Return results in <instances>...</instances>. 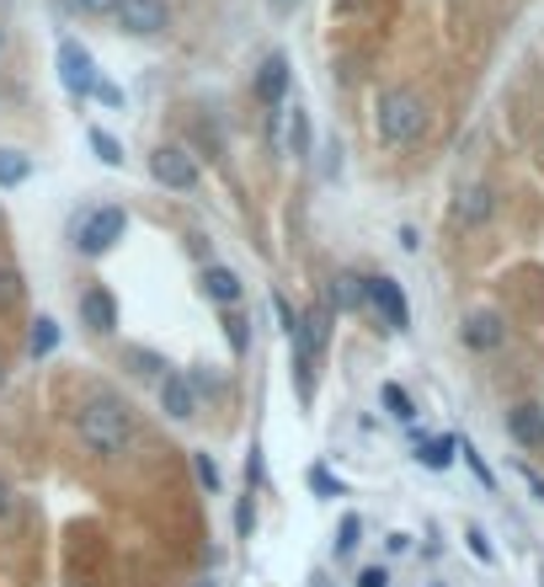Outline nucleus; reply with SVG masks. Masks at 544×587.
<instances>
[{"label": "nucleus", "instance_id": "nucleus-1", "mask_svg": "<svg viewBox=\"0 0 544 587\" xmlns=\"http://www.w3.org/2000/svg\"><path fill=\"white\" fill-rule=\"evenodd\" d=\"M76 433L96 460H124L134 449V412L118 395H91L81 412H76Z\"/></svg>", "mask_w": 544, "mask_h": 587}, {"label": "nucleus", "instance_id": "nucleus-7", "mask_svg": "<svg viewBox=\"0 0 544 587\" xmlns=\"http://www.w3.org/2000/svg\"><path fill=\"white\" fill-rule=\"evenodd\" d=\"M150 176L171 187V193H193L198 187V161L182 150V145H161L155 156H150Z\"/></svg>", "mask_w": 544, "mask_h": 587}, {"label": "nucleus", "instance_id": "nucleus-33", "mask_svg": "<svg viewBox=\"0 0 544 587\" xmlns=\"http://www.w3.org/2000/svg\"><path fill=\"white\" fill-rule=\"evenodd\" d=\"M518 475L529 481V492H534V497L544 503V475H540V470H529V460H518Z\"/></svg>", "mask_w": 544, "mask_h": 587}, {"label": "nucleus", "instance_id": "nucleus-18", "mask_svg": "<svg viewBox=\"0 0 544 587\" xmlns=\"http://www.w3.org/2000/svg\"><path fill=\"white\" fill-rule=\"evenodd\" d=\"M54 347H59V321H54V315H38L33 332H27V358L38 364V358H48Z\"/></svg>", "mask_w": 544, "mask_h": 587}, {"label": "nucleus", "instance_id": "nucleus-15", "mask_svg": "<svg viewBox=\"0 0 544 587\" xmlns=\"http://www.w3.org/2000/svg\"><path fill=\"white\" fill-rule=\"evenodd\" d=\"M454 214H460L464 225H486V219L497 214V198H491V187H464L460 204H454Z\"/></svg>", "mask_w": 544, "mask_h": 587}, {"label": "nucleus", "instance_id": "nucleus-8", "mask_svg": "<svg viewBox=\"0 0 544 587\" xmlns=\"http://www.w3.org/2000/svg\"><path fill=\"white\" fill-rule=\"evenodd\" d=\"M118 27L134 33V38H155V33H166L171 27V5L166 0H118Z\"/></svg>", "mask_w": 544, "mask_h": 587}, {"label": "nucleus", "instance_id": "nucleus-17", "mask_svg": "<svg viewBox=\"0 0 544 587\" xmlns=\"http://www.w3.org/2000/svg\"><path fill=\"white\" fill-rule=\"evenodd\" d=\"M454 454H460V438H449V433H443V438H421L417 444V460L427 464V470H449Z\"/></svg>", "mask_w": 544, "mask_h": 587}, {"label": "nucleus", "instance_id": "nucleus-37", "mask_svg": "<svg viewBox=\"0 0 544 587\" xmlns=\"http://www.w3.org/2000/svg\"><path fill=\"white\" fill-rule=\"evenodd\" d=\"M193 587H219V583H213V577H204V583H193Z\"/></svg>", "mask_w": 544, "mask_h": 587}, {"label": "nucleus", "instance_id": "nucleus-23", "mask_svg": "<svg viewBox=\"0 0 544 587\" xmlns=\"http://www.w3.org/2000/svg\"><path fill=\"white\" fill-rule=\"evenodd\" d=\"M193 475H198V486H204V492H219V486H224V475H219V460H213L209 449H198V454H193Z\"/></svg>", "mask_w": 544, "mask_h": 587}, {"label": "nucleus", "instance_id": "nucleus-2", "mask_svg": "<svg viewBox=\"0 0 544 587\" xmlns=\"http://www.w3.org/2000/svg\"><path fill=\"white\" fill-rule=\"evenodd\" d=\"M326 336H332V304H310L299 315V326L289 332L293 342V375H299V401L315 395V364L326 353Z\"/></svg>", "mask_w": 544, "mask_h": 587}, {"label": "nucleus", "instance_id": "nucleus-36", "mask_svg": "<svg viewBox=\"0 0 544 587\" xmlns=\"http://www.w3.org/2000/svg\"><path fill=\"white\" fill-rule=\"evenodd\" d=\"M5 513H11V486L0 481V518H5Z\"/></svg>", "mask_w": 544, "mask_h": 587}, {"label": "nucleus", "instance_id": "nucleus-26", "mask_svg": "<svg viewBox=\"0 0 544 587\" xmlns=\"http://www.w3.org/2000/svg\"><path fill=\"white\" fill-rule=\"evenodd\" d=\"M358 534H363V518H358V513H347V518H342V529H336V555H352V550H358Z\"/></svg>", "mask_w": 544, "mask_h": 587}, {"label": "nucleus", "instance_id": "nucleus-3", "mask_svg": "<svg viewBox=\"0 0 544 587\" xmlns=\"http://www.w3.org/2000/svg\"><path fill=\"white\" fill-rule=\"evenodd\" d=\"M374 128L384 145H417L421 134H427V102H421L412 85H395V91L379 96Z\"/></svg>", "mask_w": 544, "mask_h": 587}, {"label": "nucleus", "instance_id": "nucleus-11", "mask_svg": "<svg viewBox=\"0 0 544 587\" xmlns=\"http://www.w3.org/2000/svg\"><path fill=\"white\" fill-rule=\"evenodd\" d=\"M81 326H91L96 336L118 332V299L102 289V284H91V289L81 294Z\"/></svg>", "mask_w": 544, "mask_h": 587}, {"label": "nucleus", "instance_id": "nucleus-16", "mask_svg": "<svg viewBox=\"0 0 544 587\" xmlns=\"http://www.w3.org/2000/svg\"><path fill=\"white\" fill-rule=\"evenodd\" d=\"M363 310V278L358 273H336L332 278V315H352Z\"/></svg>", "mask_w": 544, "mask_h": 587}, {"label": "nucleus", "instance_id": "nucleus-10", "mask_svg": "<svg viewBox=\"0 0 544 587\" xmlns=\"http://www.w3.org/2000/svg\"><path fill=\"white\" fill-rule=\"evenodd\" d=\"M283 96H289V59H283V54H267L262 70H256V102L278 113Z\"/></svg>", "mask_w": 544, "mask_h": 587}, {"label": "nucleus", "instance_id": "nucleus-34", "mask_svg": "<svg viewBox=\"0 0 544 587\" xmlns=\"http://www.w3.org/2000/svg\"><path fill=\"white\" fill-rule=\"evenodd\" d=\"M358 587H390V572H384V566H369V572H358Z\"/></svg>", "mask_w": 544, "mask_h": 587}, {"label": "nucleus", "instance_id": "nucleus-9", "mask_svg": "<svg viewBox=\"0 0 544 587\" xmlns=\"http://www.w3.org/2000/svg\"><path fill=\"white\" fill-rule=\"evenodd\" d=\"M460 336H464V347L470 353H497L507 342V326H502V315L497 310H470L464 315V326H460Z\"/></svg>", "mask_w": 544, "mask_h": 587}, {"label": "nucleus", "instance_id": "nucleus-30", "mask_svg": "<svg viewBox=\"0 0 544 587\" xmlns=\"http://www.w3.org/2000/svg\"><path fill=\"white\" fill-rule=\"evenodd\" d=\"M102 107H124V85H113V81H96V91H91Z\"/></svg>", "mask_w": 544, "mask_h": 587}, {"label": "nucleus", "instance_id": "nucleus-21", "mask_svg": "<svg viewBox=\"0 0 544 587\" xmlns=\"http://www.w3.org/2000/svg\"><path fill=\"white\" fill-rule=\"evenodd\" d=\"M124 358H128V364H134V375L155 379V384H161V379L171 375V369H166V358H161V353H150V347H128Z\"/></svg>", "mask_w": 544, "mask_h": 587}, {"label": "nucleus", "instance_id": "nucleus-24", "mask_svg": "<svg viewBox=\"0 0 544 587\" xmlns=\"http://www.w3.org/2000/svg\"><path fill=\"white\" fill-rule=\"evenodd\" d=\"M379 395H384V406H390V417L395 422H417V406H412V395H406L401 384H384Z\"/></svg>", "mask_w": 544, "mask_h": 587}, {"label": "nucleus", "instance_id": "nucleus-22", "mask_svg": "<svg viewBox=\"0 0 544 587\" xmlns=\"http://www.w3.org/2000/svg\"><path fill=\"white\" fill-rule=\"evenodd\" d=\"M91 150H96V161H102V166H124L128 156H124V139H113V134H107V128H91Z\"/></svg>", "mask_w": 544, "mask_h": 587}, {"label": "nucleus", "instance_id": "nucleus-4", "mask_svg": "<svg viewBox=\"0 0 544 587\" xmlns=\"http://www.w3.org/2000/svg\"><path fill=\"white\" fill-rule=\"evenodd\" d=\"M128 235V209L124 204H96L76 219V246L81 256H107Z\"/></svg>", "mask_w": 544, "mask_h": 587}, {"label": "nucleus", "instance_id": "nucleus-31", "mask_svg": "<svg viewBox=\"0 0 544 587\" xmlns=\"http://www.w3.org/2000/svg\"><path fill=\"white\" fill-rule=\"evenodd\" d=\"M70 5H76L81 16H113V11H118V0H70Z\"/></svg>", "mask_w": 544, "mask_h": 587}, {"label": "nucleus", "instance_id": "nucleus-19", "mask_svg": "<svg viewBox=\"0 0 544 587\" xmlns=\"http://www.w3.org/2000/svg\"><path fill=\"white\" fill-rule=\"evenodd\" d=\"M27 176H33V156H22V150L0 145V187H22Z\"/></svg>", "mask_w": 544, "mask_h": 587}, {"label": "nucleus", "instance_id": "nucleus-32", "mask_svg": "<svg viewBox=\"0 0 544 587\" xmlns=\"http://www.w3.org/2000/svg\"><path fill=\"white\" fill-rule=\"evenodd\" d=\"M273 310H278V326H283V332H293V326H299V315L289 310V299H283V294H273Z\"/></svg>", "mask_w": 544, "mask_h": 587}, {"label": "nucleus", "instance_id": "nucleus-29", "mask_svg": "<svg viewBox=\"0 0 544 587\" xmlns=\"http://www.w3.org/2000/svg\"><path fill=\"white\" fill-rule=\"evenodd\" d=\"M252 529H256V503H252V492H246L241 507H235V534H241V540H252Z\"/></svg>", "mask_w": 544, "mask_h": 587}, {"label": "nucleus", "instance_id": "nucleus-27", "mask_svg": "<svg viewBox=\"0 0 544 587\" xmlns=\"http://www.w3.org/2000/svg\"><path fill=\"white\" fill-rule=\"evenodd\" d=\"M246 326H252V321H241V315H224V336H230V353H235V358L252 347V332H246Z\"/></svg>", "mask_w": 544, "mask_h": 587}, {"label": "nucleus", "instance_id": "nucleus-14", "mask_svg": "<svg viewBox=\"0 0 544 587\" xmlns=\"http://www.w3.org/2000/svg\"><path fill=\"white\" fill-rule=\"evenodd\" d=\"M204 294H209L213 304H241L246 284H241V273H235V267H224V262H209V267H204Z\"/></svg>", "mask_w": 544, "mask_h": 587}, {"label": "nucleus", "instance_id": "nucleus-35", "mask_svg": "<svg viewBox=\"0 0 544 587\" xmlns=\"http://www.w3.org/2000/svg\"><path fill=\"white\" fill-rule=\"evenodd\" d=\"M464 540H470V550H475V555H481V561H491V540H486V534H481V529H470V534H464Z\"/></svg>", "mask_w": 544, "mask_h": 587}, {"label": "nucleus", "instance_id": "nucleus-28", "mask_svg": "<svg viewBox=\"0 0 544 587\" xmlns=\"http://www.w3.org/2000/svg\"><path fill=\"white\" fill-rule=\"evenodd\" d=\"M310 492H315V497H342V481H336L326 464H315V470H310Z\"/></svg>", "mask_w": 544, "mask_h": 587}, {"label": "nucleus", "instance_id": "nucleus-12", "mask_svg": "<svg viewBox=\"0 0 544 587\" xmlns=\"http://www.w3.org/2000/svg\"><path fill=\"white\" fill-rule=\"evenodd\" d=\"M155 395H161V412H166L171 422H193L198 417V395H193L187 375H166L161 384H155Z\"/></svg>", "mask_w": 544, "mask_h": 587}, {"label": "nucleus", "instance_id": "nucleus-6", "mask_svg": "<svg viewBox=\"0 0 544 587\" xmlns=\"http://www.w3.org/2000/svg\"><path fill=\"white\" fill-rule=\"evenodd\" d=\"M363 304H374V315L390 326V332H406L412 326V304H406V294L395 278H363Z\"/></svg>", "mask_w": 544, "mask_h": 587}, {"label": "nucleus", "instance_id": "nucleus-5", "mask_svg": "<svg viewBox=\"0 0 544 587\" xmlns=\"http://www.w3.org/2000/svg\"><path fill=\"white\" fill-rule=\"evenodd\" d=\"M54 65H59V85L76 96V102H85L91 91H96V59H91V48H85L81 38H65L59 43V54H54Z\"/></svg>", "mask_w": 544, "mask_h": 587}, {"label": "nucleus", "instance_id": "nucleus-38", "mask_svg": "<svg viewBox=\"0 0 544 587\" xmlns=\"http://www.w3.org/2000/svg\"><path fill=\"white\" fill-rule=\"evenodd\" d=\"M0 48H5V33H0Z\"/></svg>", "mask_w": 544, "mask_h": 587}, {"label": "nucleus", "instance_id": "nucleus-25", "mask_svg": "<svg viewBox=\"0 0 544 587\" xmlns=\"http://www.w3.org/2000/svg\"><path fill=\"white\" fill-rule=\"evenodd\" d=\"M16 304H22V273L0 262V315H5V310H16Z\"/></svg>", "mask_w": 544, "mask_h": 587}, {"label": "nucleus", "instance_id": "nucleus-39", "mask_svg": "<svg viewBox=\"0 0 544 587\" xmlns=\"http://www.w3.org/2000/svg\"><path fill=\"white\" fill-rule=\"evenodd\" d=\"M0 384H5V369H0Z\"/></svg>", "mask_w": 544, "mask_h": 587}, {"label": "nucleus", "instance_id": "nucleus-20", "mask_svg": "<svg viewBox=\"0 0 544 587\" xmlns=\"http://www.w3.org/2000/svg\"><path fill=\"white\" fill-rule=\"evenodd\" d=\"M283 145H289L293 161H310V113H304V107H293L289 113V134H283Z\"/></svg>", "mask_w": 544, "mask_h": 587}, {"label": "nucleus", "instance_id": "nucleus-13", "mask_svg": "<svg viewBox=\"0 0 544 587\" xmlns=\"http://www.w3.org/2000/svg\"><path fill=\"white\" fill-rule=\"evenodd\" d=\"M507 433H512V444H523V449H544V406H534V401L512 406V412H507Z\"/></svg>", "mask_w": 544, "mask_h": 587}]
</instances>
